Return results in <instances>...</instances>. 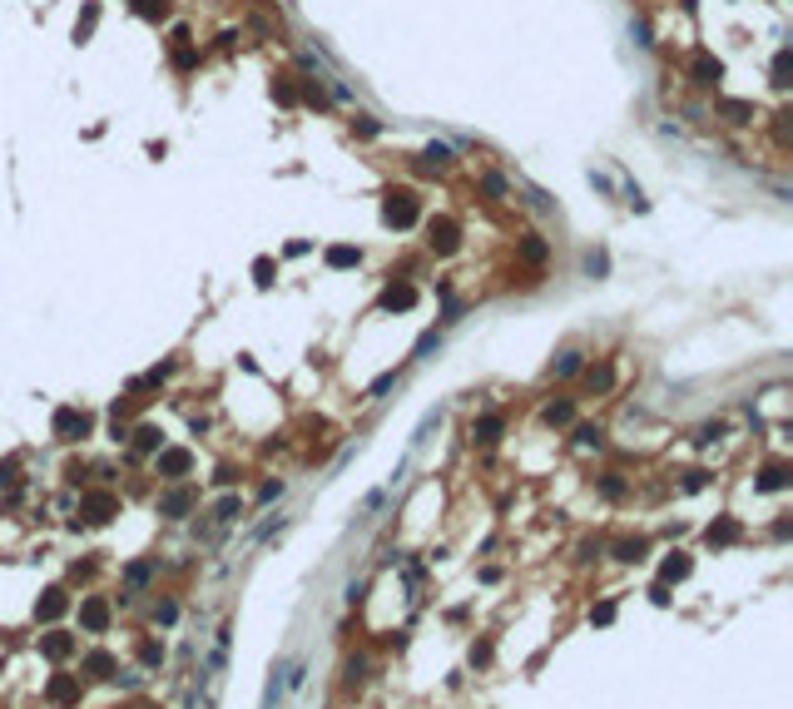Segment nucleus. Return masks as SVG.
Wrapping results in <instances>:
<instances>
[{
    "mask_svg": "<svg viewBox=\"0 0 793 709\" xmlns=\"http://www.w3.org/2000/svg\"><path fill=\"white\" fill-rule=\"evenodd\" d=\"M382 223L387 228H411L416 223V194H387V203H382Z\"/></svg>",
    "mask_w": 793,
    "mask_h": 709,
    "instance_id": "1",
    "label": "nucleus"
},
{
    "mask_svg": "<svg viewBox=\"0 0 793 709\" xmlns=\"http://www.w3.org/2000/svg\"><path fill=\"white\" fill-rule=\"evenodd\" d=\"M189 466H194V452H184V447H159V456H154V471L169 481L189 476Z\"/></svg>",
    "mask_w": 793,
    "mask_h": 709,
    "instance_id": "2",
    "label": "nucleus"
},
{
    "mask_svg": "<svg viewBox=\"0 0 793 709\" xmlns=\"http://www.w3.org/2000/svg\"><path fill=\"white\" fill-rule=\"evenodd\" d=\"M90 427H95V417H85V412H75V407H60V412H55V437H65V442L90 437Z\"/></svg>",
    "mask_w": 793,
    "mask_h": 709,
    "instance_id": "3",
    "label": "nucleus"
},
{
    "mask_svg": "<svg viewBox=\"0 0 793 709\" xmlns=\"http://www.w3.org/2000/svg\"><path fill=\"white\" fill-rule=\"evenodd\" d=\"M80 625H85L90 635H104V630H109V601H104V596H85V601H80Z\"/></svg>",
    "mask_w": 793,
    "mask_h": 709,
    "instance_id": "4",
    "label": "nucleus"
},
{
    "mask_svg": "<svg viewBox=\"0 0 793 709\" xmlns=\"http://www.w3.org/2000/svg\"><path fill=\"white\" fill-rule=\"evenodd\" d=\"M80 675H90V680H114V675H119V660H114L109 650H90V655L80 660Z\"/></svg>",
    "mask_w": 793,
    "mask_h": 709,
    "instance_id": "5",
    "label": "nucleus"
},
{
    "mask_svg": "<svg viewBox=\"0 0 793 709\" xmlns=\"http://www.w3.org/2000/svg\"><path fill=\"white\" fill-rule=\"evenodd\" d=\"M382 312H406V307H416V288L411 283H387L382 288V298H377Z\"/></svg>",
    "mask_w": 793,
    "mask_h": 709,
    "instance_id": "6",
    "label": "nucleus"
},
{
    "mask_svg": "<svg viewBox=\"0 0 793 709\" xmlns=\"http://www.w3.org/2000/svg\"><path fill=\"white\" fill-rule=\"evenodd\" d=\"M456 238H461V228H456L451 218H431V223H426V243H431L436 253H451Z\"/></svg>",
    "mask_w": 793,
    "mask_h": 709,
    "instance_id": "7",
    "label": "nucleus"
},
{
    "mask_svg": "<svg viewBox=\"0 0 793 709\" xmlns=\"http://www.w3.org/2000/svg\"><path fill=\"white\" fill-rule=\"evenodd\" d=\"M45 695H50V705H75L80 700V675H55L50 685H45Z\"/></svg>",
    "mask_w": 793,
    "mask_h": 709,
    "instance_id": "8",
    "label": "nucleus"
},
{
    "mask_svg": "<svg viewBox=\"0 0 793 709\" xmlns=\"http://www.w3.org/2000/svg\"><path fill=\"white\" fill-rule=\"evenodd\" d=\"M40 655H45V660H70V655H75V635H65V630L40 635Z\"/></svg>",
    "mask_w": 793,
    "mask_h": 709,
    "instance_id": "9",
    "label": "nucleus"
},
{
    "mask_svg": "<svg viewBox=\"0 0 793 709\" xmlns=\"http://www.w3.org/2000/svg\"><path fill=\"white\" fill-rule=\"evenodd\" d=\"M189 511H194V491H184V486L159 496V516H189Z\"/></svg>",
    "mask_w": 793,
    "mask_h": 709,
    "instance_id": "10",
    "label": "nucleus"
},
{
    "mask_svg": "<svg viewBox=\"0 0 793 709\" xmlns=\"http://www.w3.org/2000/svg\"><path fill=\"white\" fill-rule=\"evenodd\" d=\"M690 571H694V561L685 556V551H670V556L660 561V581H665V586H670V581H685Z\"/></svg>",
    "mask_w": 793,
    "mask_h": 709,
    "instance_id": "11",
    "label": "nucleus"
},
{
    "mask_svg": "<svg viewBox=\"0 0 793 709\" xmlns=\"http://www.w3.org/2000/svg\"><path fill=\"white\" fill-rule=\"evenodd\" d=\"M129 437H134V456H149V452H159V447H164V432H159V427H149V422H144V427H134Z\"/></svg>",
    "mask_w": 793,
    "mask_h": 709,
    "instance_id": "12",
    "label": "nucleus"
},
{
    "mask_svg": "<svg viewBox=\"0 0 793 709\" xmlns=\"http://www.w3.org/2000/svg\"><path fill=\"white\" fill-rule=\"evenodd\" d=\"M501 432H506V422H501L496 412H481V417L471 422V442H496Z\"/></svg>",
    "mask_w": 793,
    "mask_h": 709,
    "instance_id": "13",
    "label": "nucleus"
},
{
    "mask_svg": "<svg viewBox=\"0 0 793 709\" xmlns=\"http://www.w3.org/2000/svg\"><path fill=\"white\" fill-rule=\"evenodd\" d=\"M65 610H70V601H65V591H45V601L35 606V620H45V625H50V620H60Z\"/></svg>",
    "mask_w": 793,
    "mask_h": 709,
    "instance_id": "14",
    "label": "nucleus"
},
{
    "mask_svg": "<svg viewBox=\"0 0 793 709\" xmlns=\"http://www.w3.org/2000/svg\"><path fill=\"white\" fill-rule=\"evenodd\" d=\"M85 511H90V521H109V516L119 511V501H114L109 491H95V496H85Z\"/></svg>",
    "mask_w": 793,
    "mask_h": 709,
    "instance_id": "15",
    "label": "nucleus"
},
{
    "mask_svg": "<svg viewBox=\"0 0 793 709\" xmlns=\"http://www.w3.org/2000/svg\"><path fill=\"white\" fill-rule=\"evenodd\" d=\"M610 382H615V367H610V362L585 367V387H590V392H610Z\"/></svg>",
    "mask_w": 793,
    "mask_h": 709,
    "instance_id": "16",
    "label": "nucleus"
},
{
    "mask_svg": "<svg viewBox=\"0 0 793 709\" xmlns=\"http://www.w3.org/2000/svg\"><path fill=\"white\" fill-rule=\"evenodd\" d=\"M357 263H362V253H357V248H347V243L327 248V268H357Z\"/></svg>",
    "mask_w": 793,
    "mask_h": 709,
    "instance_id": "17",
    "label": "nucleus"
},
{
    "mask_svg": "<svg viewBox=\"0 0 793 709\" xmlns=\"http://www.w3.org/2000/svg\"><path fill=\"white\" fill-rule=\"evenodd\" d=\"M704 541H709V546H729V541H739V526H734V521H714V526L704 531Z\"/></svg>",
    "mask_w": 793,
    "mask_h": 709,
    "instance_id": "18",
    "label": "nucleus"
},
{
    "mask_svg": "<svg viewBox=\"0 0 793 709\" xmlns=\"http://www.w3.org/2000/svg\"><path fill=\"white\" fill-rule=\"evenodd\" d=\"M149 576H154V566H149V561H134V566L124 571V586H129V591H144Z\"/></svg>",
    "mask_w": 793,
    "mask_h": 709,
    "instance_id": "19",
    "label": "nucleus"
},
{
    "mask_svg": "<svg viewBox=\"0 0 793 709\" xmlns=\"http://www.w3.org/2000/svg\"><path fill=\"white\" fill-rule=\"evenodd\" d=\"M441 347V327H426L421 337H416V347H411V357H431Z\"/></svg>",
    "mask_w": 793,
    "mask_h": 709,
    "instance_id": "20",
    "label": "nucleus"
},
{
    "mask_svg": "<svg viewBox=\"0 0 793 709\" xmlns=\"http://www.w3.org/2000/svg\"><path fill=\"white\" fill-rule=\"evenodd\" d=\"M754 486H759V491H784V486H789V471H784V466H769Z\"/></svg>",
    "mask_w": 793,
    "mask_h": 709,
    "instance_id": "21",
    "label": "nucleus"
},
{
    "mask_svg": "<svg viewBox=\"0 0 793 709\" xmlns=\"http://www.w3.org/2000/svg\"><path fill=\"white\" fill-rule=\"evenodd\" d=\"M580 367H585V362H580V352H561V357H556V367H551V372H556V377H575V372H580Z\"/></svg>",
    "mask_w": 793,
    "mask_h": 709,
    "instance_id": "22",
    "label": "nucleus"
},
{
    "mask_svg": "<svg viewBox=\"0 0 793 709\" xmlns=\"http://www.w3.org/2000/svg\"><path fill=\"white\" fill-rule=\"evenodd\" d=\"M546 422H551V427H566V422H575V407L571 402H551L546 407Z\"/></svg>",
    "mask_w": 793,
    "mask_h": 709,
    "instance_id": "23",
    "label": "nucleus"
},
{
    "mask_svg": "<svg viewBox=\"0 0 793 709\" xmlns=\"http://www.w3.org/2000/svg\"><path fill=\"white\" fill-rule=\"evenodd\" d=\"M238 511H243V496H223L213 506V521H238Z\"/></svg>",
    "mask_w": 793,
    "mask_h": 709,
    "instance_id": "24",
    "label": "nucleus"
},
{
    "mask_svg": "<svg viewBox=\"0 0 793 709\" xmlns=\"http://www.w3.org/2000/svg\"><path fill=\"white\" fill-rule=\"evenodd\" d=\"M600 496H610V501H620V496H625V481H620V471H605V476H600Z\"/></svg>",
    "mask_w": 793,
    "mask_h": 709,
    "instance_id": "25",
    "label": "nucleus"
},
{
    "mask_svg": "<svg viewBox=\"0 0 793 709\" xmlns=\"http://www.w3.org/2000/svg\"><path fill=\"white\" fill-rule=\"evenodd\" d=\"M645 551H650V546H645V541H620V546H615V556H620V561H625V566H635V561H640V556H645Z\"/></svg>",
    "mask_w": 793,
    "mask_h": 709,
    "instance_id": "26",
    "label": "nucleus"
},
{
    "mask_svg": "<svg viewBox=\"0 0 793 709\" xmlns=\"http://www.w3.org/2000/svg\"><path fill=\"white\" fill-rule=\"evenodd\" d=\"M139 660H144V670H159V665H164V650H159L154 640H139Z\"/></svg>",
    "mask_w": 793,
    "mask_h": 709,
    "instance_id": "27",
    "label": "nucleus"
},
{
    "mask_svg": "<svg viewBox=\"0 0 793 709\" xmlns=\"http://www.w3.org/2000/svg\"><path fill=\"white\" fill-rule=\"evenodd\" d=\"M377 129H382V124H377L372 114H352V134H362V139H377Z\"/></svg>",
    "mask_w": 793,
    "mask_h": 709,
    "instance_id": "28",
    "label": "nucleus"
},
{
    "mask_svg": "<svg viewBox=\"0 0 793 709\" xmlns=\"http://www.w3.org/2000/svg\"><path fill=\"white\" fill-rule=\"evenodd\" d=\"M362 680H367V660H362V655H352V660H347V690H357Z\"/></svg>",
    "mask_w": 793,
    "mask_h": 709,
    "instance_id": "29",
    "label": "nucleus"
},
{
    "mask_svg": "<svg viewBox=\"0 0 793 709\" xmlns=\"http://www.w3.org/2000/svg\"><path fill=\"white\" fill-rule=\"evenodd\" d=\"M521 258H531V263H541V258H546V243H541L536 233H531V238H521Z\"/></svg>",
    "mask_w": 793,
    "mask_h": 709,
    "instance_id": "30",
    "label": "nucleus"
},
{
    "mask_svg": "<svg viewBox=\"0 0 793 709\" xmlns=\"http://www.w3.org/2000/svg\"><path fill=\"white\" fill-rule=\"evenodd\" d=\"M590 625H615V601H600V606H590Z\"/></svg>",
    "mask_w": 793,
    "mask_h": 709,
    "instance_id": "31",
    "label": "nucleus"
},
{
    "mask_svg": "<svg viewBox=\"0 0 793 709\" xmlns=\"http://www.w3.org/2000/svg\"><path fill=\"white\" fill-rule=\"evenodd\" d=\"M392 387H396V372H382V377H377V382L367 387V397H387Z\"/></svg>",
    "mask_w": 793,
    "mask_h": 709,
    "instance_id": "32",
    "label": "nucleus"
},
{
    "mask_svg": "<svg viewBox=\"0 0 793 709\" xmlns=\"http://www.w3.org/2000/svg\"><path fill=\"white\" fill-rule=\"evenodd\" d=\"M575 442H580V447H600L605 432H600V427H575Z\"/></svg>",
    "mask_w": 793,
    "mask_h": 709,
    "instance_id": "33",
    "label": "nucleus"
},
{
    "mask_svg": "<svg viewBox=\"0 0 793 709\" xmlns=\"http://www.w3.org/2000/svg\"><path fill=\"white\" fill-rule=\"evenodd\" d=\"M154 620H159V625H174V620H179V606H174V601H159V606H154Z\"/></svg>",
    "mask_w": 793,
    "mask_h": 709,
    "instance_id": "34",
    "label": "nucleus"
},
{
    "mask_svg": "<svg viewBox=\"0 0 793 709\" xmlns=\"http://www.w3.org/2000/svg\"><path fill=\"white\" fill-rule=\"evenodd\" d=\"M421 159H426V164H451V149H446V144H426Z\"/></svg>",
    "mask_w": 793,
    "mask_h": 709,
    "instance_id": "35",
    "label": "nucleus"
},
{
    "mask_svg": "<svg viewBox=\"0 0 793 709\" xmlns=\"http://www.w3.org/2000/svg\"><path fill=\"white\" fill-rule=\"evenodd\" d=\"M95 20H99V5H90V10H85V20L75 25V35H80V40H90V30H95Z\"/></svg>",
    "mask_w": 793,
    "mask_h": 709,
    "instance_id": "36",
    "label": "nucleus"
},
{
    "mask_svg": "<svg viewBox=\"0 0 793 709\" xmlns=\"http://www.w3.org/2000/svg\"><path fill=\"white\" fill-rule=\"evenodd\" d=\"M481 184H486V194H491V199H506V179H501V174H486Z\"/></svg>",
    "mask_w": 793,
    "mask_h": 709,
    "instance_id": "37",
    "label": "nucleus"
},
{
    "mask_svg": "<svg viewBox=\"0 0 793 709\" xmlns=\"http://www.w3.org/2000/svg\"><path fill=\"white\" fill-rule=\"evenodd\" d=\"M585 268H590V278H600V273H610V258H605V253H590Z\"/></svg>",
    "mask_w": 793,
    "mask_h": 709,
    "instance_id": "38",
    "label": "nucleus"
},
{
    "mask_svg": "<svg viewBox=\"0 0 793 709\" xmlns=\"http://www.w3.org/2000/svg\"><path fill=\"white\" fill-rule=\"evenodd\" d=\"M278 496H283V481H263L258 486V501H278Z\"/></svg>",
    "mask_w": 793,
    "mask_h": 709,
    "instance_id": "39",
    "label": "nucleus"
},
{
    "mask_svg": "<svg viewBox=\"0 0 793 709\" xmlns=\"http://www.w3.org/2000/svg\"><path fill=\"white\" fill-rule=\"evenodd\" d=\"M471 665H491V645H486V640L471 645Z\"/></svg>",
    "mask_w": 793,
    "mask_h": 709,
    "instance_id": "40",
    "label": "nucleus"
},
{
    "mask_svg": "<svg viewBox=\"0 0 793 709\" xmlns=\"http://www.w3.org/2000/svg\"><path fill=\"white\" fill-rule=\"evenodd\" d=\"M699 486H709V471H690L685 476V491H699Z\"/></svg>",
    "mask_w": 793,
    "mask_h": 709,
    "instance_id": "41",
    "label": "nucleus"
},
{
    "mask_svg": "<svg viewBox=\"0 0 793 709\" xmlns=\"http://www.w3.org/2000/svg\"><path fill=\"white\" fill-rule=\"evenodd\" d=\"M15 471H20V461H5L0 466V486H15Z\"/></svg>",
    "mask_w": 793,
    "mask_h": 709,
    "instance_id": "42",
    "label": "nucleus"
},
{
    "mask_svg": "<svg viewBox=\"0 0 793 709\" xmlns=\"http://www.w3.org/2000/svg\"><path fill=\"white\" fill-rule=\"evenodd\" d=\"M650 601H655V606H670V586H665V581H660V586H655V591H650Z\"/></svg>",
    "mask_w": 793,
    "mask_h": 709,
    "instance_id": "43",
    "label": "nucleus"
}]
</instances>
